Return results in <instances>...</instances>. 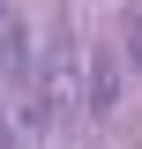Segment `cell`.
<instances>
[{
	"mask_svg": "<svg viewBox=\"0 0 142 149\" xmlns=\"http://www.w3.org/2000/svg\"><path fill=\"white\" fill-rule=\"evenodd\" d=\"M112 97H120V67L112 52H90V112H112Z\"/></svg>",
	"mask_w": 142,
	"mask_h": 149,
	"instance_id": "6da1fadb",
	"label": "cell"
},
{
	"mask_svg": "<svg viewBox=\"0 0 142 149\" xmlns=\"http://www.w3.org/2000/svg\"><path fill=\"white\" fill-rule=\"evenodd\" d=\"M0 149H8V104H0Z\"/></svg>",
	"mask_w": 142,
	"mask_h": 149,
	"instance_id": "7a4b0ae2",
	"label": "cell"
}]
</instances>
